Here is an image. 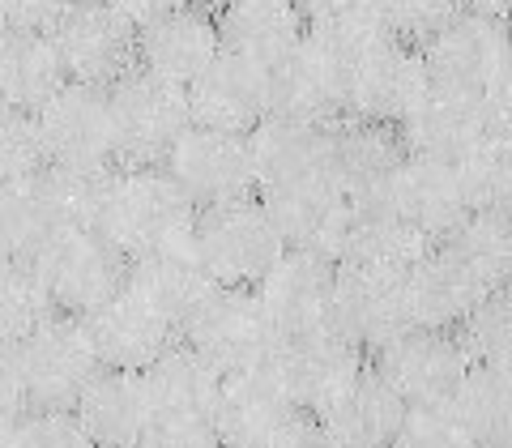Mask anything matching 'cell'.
I'll list each match as a JSON object with an SVG mask.
<instances>
[{
    "instance_id": "cell-11",
    "label": "cell",
    "mask_w": 512,
    "mask_h": 448,
    "mask_svg": "<svg viewBox=\"0 0 512 448\" xmlns=\"http://www.w3.org/2000/svg\"><path fill=\"white\" fill-rule=\"evenodd\" d=\"M163 171L188 192L197 210L227 205L239 197H256L252 154L244 133H222V128L188 124V133L175 141L163 158Z\"/></svg>"
},
{
    "instance_id": "cell-31",
    "label": "cell",
    "mask_w": 512,
    "mask_h": 448,
    "mask_svg": "<svg viewBox=\"0 0 512 448\" xmlns=\"http://www.w3.org/2000/svg\"><path fill=\"white\" fill-rule=\"evenodd\" d=\"M128 286L146 295L154 308H163L175 325H184L218 282L201 265V256L192 252V244H180V248H163L128 261Z\"/></svg>"
},
{
    "instance_id": "cell-37",
    "label": "cell",
    "mask_w": 512,
    "mask_h": 448,
    "mask_svg": "<svg viewBox=\"0 0 512 448\" xmlns=\"http://www.w3.org/2000/svg\"><path fill=\"white\" fill-rule=\"evenodd\" d=\"M52 231H56V218H52V205L43 197L39 175L0 184V256H9V261H30V256L47 244Z\"/></svg>"
},
{
    "instance_id": "cell-33",
    "label": "cell",
    "mask_w": 512,
    "mask_h": 448,
    "mask_svg": "<svg viewBox=\"0 0 512 448\" xmlns=\"http://www.w3.org/2000/svg\"><path fill=\"white\" fill-rule=\"evenodd\" d=\"M436 248L423 231H414L410 222L393 218L380 205H359L355 214V231H350V244L342 261L350 265H367V269H384V274H410L423 256Z\"/></svg>"
},
{
    "instance_id": "cell-35",
    "label": "cell",
    "mask_w": 512,
    "mask_h": 448,
    "mask_svg": "<svg viewBox=\"0 0 512 448\" xmlns=\"http://www.w3.org/2000/svg\"><path fill=\"white\" fill-rule=\"evenodd\" d=\"M448 252L483 282V291L512 286V222L504 210H470L448 235Z\"/></svg>"
},
{
    "instance_id": "cell-58",
    "label": "cell",
    "mask_w": 512,
    "mask_h": 448,
    "mask_svg": "<svg viewBox=\"0 0 512 448\" xmlns=\"http://www.w3.org/2000/svg\"><path fill=\"white\" fill-rule=\"evenodd\" d=\"M0 30H5V18H0Z\"/></svg>"
},
{
    "instance_id": "cell-41",
    "label": "cell",
    "mask_w": 512,
    "mask_h": 448,
    "mask_svg": "<svg viewBox=\"0 0 512 448\" xmlns=\"http://www.w3.org/2000/svg\"><path fill=\"white\" fill-rule=\"evenodd\" d=\"M43 282L35 278L30 261H9L0 256V342H22L30 329H39L52 316Z\"/></svg>"
},
{
    "instance_id": "cell-56",
    "label": "cell",
    "mask_w": 512,
    "mask_h": 448,
    "mask_svg": "<svg viewBox=\"0 0 512 448\" xmlns=\"http://www.w3.org/2000/svg\"><path fill=\"white\" fill-rule=\"evenodd\" d=\"M504 214H508V222H512V201H508V205H504Z\"/></svg>"
},
{
    "instance_id": "cell-49",
    "label": "cell",
    "mask_w": 512,
    "mask_h": 448,
    "mask_svg": "<svg viewBox=\"0 0 512 448\" xmlns=\"http://www.w3.org/2000/svg\"><path fill=\"white\" fill-rule=\"evenodd\" d=\"M483 116L491 133L512 137V60L504 64V73L483 90Z\"/></svg>"
},
{
    "instance_id": "cell-2",
    "label": "cell",
    "mask_w": 512,
    "mask_h": 448,
    "mask_svg": "<svg viewBox=\"0 0 512 448\" xmlns=\"http://www.w3.org/2000/svg\"><path fill=\"white\" fill-rule=\"evenodd\" d=\"M30 269L43 282L56 312L90 316L128 282V256L99 227H64L30 256Z\"/></svg>"
},
{
    "instance_id": "cell-43",
    "label": "cell",
    "mask_w": 512,
    "mask_h": 448,
    "mask_svg": "<svg viewBox=\"0 0 512 448\" xmlns=\"http://www.w3.org/2000/svg\"><path fill=\"white\" fill-rule=\"evenodd\" d=\"M43 167L47 163H43L35 116L0 103V184L30 180V175H39Z\"/></svg>"
},
{
    "instance_id": "cell-44",
    "label": "cell",
    "mask_w": 512,
    "mask_h": 448,
    "mask_svg": "<svg viewBox=\"0 0 512 448\" xmlns=\"http://www.w3.org/2000/svg\"><path fill=\"white\" fill-rule=\"evenodd\" d=\"M18 448H94L73 410H35L18 419Z\"/></svg>"
},
{
    "instance_id": "cell-39",
    "label": "cell",
    "mask_w": 512,
    "mask_h": 448,
    "mask_svg": "<svg viewBox=\"0 0 512 448\" xmlns=\"http://www.w3.org/2000/svg\"><path fill=\"white\" fill-rule=\"evenodd\" d=\"M107 180H111V167L86 171V167H52L47 163L39 171V184H43L47 205H52L56 231H64V227H99Z\"/></svg>"
},
{
    "instance_id": "cell-25",
    "label": "cell",
    "mask_w": 512,
    "mask_h": 448,
    "mask_svg": "<svg viewBox=\"0 0 512 448\" xmlns=\"http://www.w3.org/2000/svg\"><path fill=\"white\" fill-rule=\"evenodd\" d=\"M406 146L393 124H372L346 116L329 128V180L338 184L355 205L372 201L393 180Z\"/></svg>"
},
{
    "instance_id": "cell-28",
    "label": "cell",
    "mask_w": 512,
    "mask_h": 448,
    "mask_svg": "<svg viewBox=\"0 0 512 448\" xmlns=\"http://www.w3.org/2000/svg\"><path fill=\"white\" fill-rule=\"evenodd\" d=\"M218 30L222 52L244 56L261 69H278L308 35V18L295 0H235L218 13Z\"/></svg>"
},
{
    "instance_id": "cell-15",
    "label": "cell",
    "mask_w": 512,
    "mask_h": 448,
    "mask_svg": "<svg viewBox=\"0 0 512 448\" xmlns=\"http://www.w3.org/2000/svg\"><path fill=\"white\" fill-rule=\"evenodd\" d=\"M295 402L286 393L274 363L222 376V393L214 406V436L222 448H274L278 436L295 419Z\"/></svg>"
},
{
    "instance_id": "cell-22",
    "label": "cell",
    "mask_w": 512,
    "mask_h": 448,
    "mask_svg": "<svg viewBox=\"0 0 512 448\" xmlns=\"http://www.w3.org/2000/svg\"><path fill=\"white\" fill-rule=\"evenodd\" d=\"M222 52L218 13H210L197 0L163 13L137 30V69L154 73L171 86H192L205 73V64Z\"/></svg>"
},
{
    "instance_id": "cell-59",
    "label": "cell",
    "mask_w": 512,
    "mask_h": 448,
    "mask_svg": "<svg viewBox=\"0 0 512 448\" xmlns=\"http://www.w3.org/2000/svg\"><path fill=\"white\" fill-rule=\"evenodd\" d=\"M508 30H512V18H508Z\"/></svg>"
},
{
    "instance_id": "cell-30",
    "label": "cell",
    "mask_w": 512,
    "mask_h": 448,
    "mask_svg": "<svg viewBox=\"0 0 512 448\" xmlns=\"http://www.w3.org/2000/svg\"><path fill=\"white\" fill-rule=\"evenodd\" d=\"M69 82L47 30H0V103L35 111Z\"/></svg>"
},
{
    "instance_id": "cell-47",
    "label": "cell",
    "mask_w": 512,
    "mask_h": 448,
    "mask_svg": "<svg viewBox=\"0 0 512 448\" xmlns=\"http://www.w3.org/2000/svg\"><path fill=\"white\" fill-rule=\"evenodd\" d=\"M64 9H69V0H0L5 30H52Z\"/></svg>"
},
{
    "instance_id": "cell-12",
    "label": "cell",
    "mask_w": 512,
    "mask_h": 448,
    "mask_svg": "<svg viewBox=\"0 0 512 448\" xmlns=\"http://www.w3.org/2000/svg\"><path fill=\"white\" fill-rule=\"evenodd\" d=\"M470 367L474 363L453 329H406L402 338L376 350L372 372L406 406H427V402H448Z\"/></svg>"
},
{
    "instance_id": "cell-16",
    "label": "cell",
    "mask_w": 512,
    "mask_h": 448,
    "mask_svg": "<svg viewBox=\"0 0 512 448\" xmlns=\"http://www.w3.org/2000/svg\"><path fill=\"white\" fill-rule=\"evenodd\" d=\"M363 205H380V210H389L393 218L410 222V227L423 231L431 244H436V239H448L470 214L466 192H461V180H457V167L436 163V158H419V154H406L402 163H397L393 180Z\"/></svg>"
},
{
    "instance_id": "cell-57",
    "label": "cell",
    "mask_w": 512,
    "mask_h": 448,
    "mask_svg": "<svg viewBox=\"0 0 512 448\" xmlns=\"http://www.w3.org/2000/svg\"><path fill=\"white\" fill-rule=\"evenodd\" d=\"M500 448H512V436H508V440H504V444H500Z\"/></svg>"
},
{
    "instance_id": "cell-13",
    "label": "cell",
    "mask_w": 512,
    "mask_h": 448,
    "mask_svg": "<svg viewBox=\"0 0 512 448\" xmlns=\"http://www.w3.org/2000/svg\"><path fill=\"white\" fill-rule=\"evenodd\" d=\"M431 86L423 52L402 39H389L380 47L350 56L346 73V116L372 120V124H402L410 107L423 99Z\"/></svg>"
},
{
    "instance_id": "cell-19",
    "label": "cell",
    "mask_w": 512,
    "mask_h": 448,
    "mask_svg": "<svg viewBox=\"0 0 512 448\" xmlns=\"http://www.w3.org/2000/svg\"><path fill=\"white\" fill-rule=\"evenodd\" d=\"M329 128L333 124H303L286 116H265L248 133L252 154V180L256 197L329 180Z\"/></svg>"
},
{
    "instance_id": "cell-7",
    "label": "cell",
    "mask_w": 512,
    "mask_h": 448,
    "mask_svg": "<svg viewBox=\"0 0 512 448\" xmlns=\"http://www.w3.org/2000/svg\"><path fill=\"white\" fill-rule=\"evenodd\" d=\"M47 35L69 82L111 90L137 69V26L120 18L107 0H69Z\"/></svg>"
},
{
    "instance_id": "cell-40",
    "label": "cell",
    "mask_w": 512,
    "mask_h": 448,
    "mask_svg": "<svg viewBox=\"0 0 512 448\" xmlns=\"http://www.w3.org/2000/svg\"><path fill=\"white\" fill-rule=\"evenodd\" d=\"M457 338L466 346L470 363L512 372V286H500V291L478 299V308L461 320Z\"/></svg>"
},
{
    "instance_id": "cell-42",
    "label": "cell",
    "mask_w": 512,
    "mask_h": 448,
    "mask_svg": "<svg viewBox=\"0 0 512 448\" xmlns=\"http://www.w3.org/2000/svg\"><path fill=\"white\" fill-rule=\"evenodd\" d=\"M393 448H478V440L457 419L453 402H427V406H406Z\"/></svg>"
},
{
    "instance_id": "cell-38",
    "label": "cell",
    "mask_w": 512,
    "mask_h": 448,
    "mask_svg": "<svg viewBox=\"0 0 512 448\" xmlns=\"http://www.w3.org/2000/svg\"><path fill=\"white\" fill-rule=\"evenodd\" d=\"M453 167L470 210H504L512 201V137L487 128Z\"/></svg>"
},
{
    "instance_id": "cell-5",
    "label": "cell",
    "mask_w": 512,
    "mask_h": 448,
    "mask_svg": "<svg viewBox=\"0 0 512 448\" xmlns=\"http://www.w3.org/2000/svg\"><path fill=\"white\" fill-rule=\"evenodd\" d=\"M111 146L120 167H163L171 146L188 133V94L154 73L133 69L107 90Z\"/></svg>"
},
{
    "instance_id": "cell-34",
    "label": "cell",
    "mask_w": 512,
    "mask_h": 448,
    "mask_svg": "<svg viewBox=\"0 0 512 448\" xmlns=\"http://www.w3.org/2000/svg\"><path fill=\"white\" fill-rule=\"evenodd\" d=\"M448 402H453L457 419L470 427L478 448H500L512 436V372L504 367L474 363Z\"/></svg>"
},
{
    "instance_id": "cell-32",
    "label": "cell",
    "mask_w": 512,
    "mask_h": 448,
    "mask_svg": "<svg viewBox=\"0 0 512 448\" xmlns=\"http://www.w3.org/2000/svg\"><path fill=\"white\" fill-rule=\"evenodd\" d=\"M402 414H406L402 397H397L372 367H363V376L329 406V414H320V423L346 448H393Z\"/></svg>"
},
{
    "instance_id": "cell-48",
    "label": "cell",
    "mask_w": 512,
    "mask_h": 448,
    "mask_svg": "<svg viewBox=\"0 0 512 448\" xmlns=\"http://www.w3.org/2000/svg\"><path fill=\"white\" fill-rule=\"evenodd\" d=\"M137 448H222L214 427H175V423H154L146 440Z\"/></svg>"
},
{
    "instance_id": "cell-14",
    "label": "cell",
    "mask_w": 512,
    "mask_h": 448,
    "mask_svg": "<svg viewBox=\"0 0 512 448\" xmlns=\"http://www.w3.org/2000/svg\"><path fill=\"white\" fill-rule=\"evenodd\" d=\"M269 363L278 367L295 410H308L316 419L329 414V406L338 402L367 367L363 350L338 329H320V333H308V338H286Z\"/></svg>"
},
{
    "instance_id": "cell-18",
    "label": "cell",
    "mask_w": 512,
    "mask_h": 448,
    "mask_svg": "<svg viewBox=\"0 0 512 448\" xmlns=\"http://www.w3.org/2000/svg\"><path fill=\"white\" fill-rule=\"evenodd\" d=\"M333 329L346 333L359 350H380L393 338H402L406 329H414L406 278L342 261L338 291H333Z\"/></svg>"
},
{
    "instance_id": "cell-52",
    "label": "cell",
    "mask_w": 512,
    "mask_h": 448,
    "mask_svg": "<svg viewBox=\"0 0 512 448\" xmlns=\"http://www.w3.org/2000/svg\"><path fill=\"white\" fill-rule=\"evenodd\" d=\"M461 9L483 13V18H500V22L512 18V0H461Z\"/></svg>"
},
{
    "instance_id": "cell-1",
    "label": "cell",
    "mask_w": 512,
    "mask_h": 448,
    "mask_svg": "<svg viewBox=\"0 0 512 448\" xmlns=\"http://www.w3.org/2000/svg\"><path fill=\"white\" fill-rule=\"evenodd\" d=\"M197 205L163 167H111L99 231L128 261L192 244Z\"/></svg>"
},
{
    "instance_id": "cell-21",
    "label": "cell",
    "mask_w": 512,
    "mask_h": 448,
    "mask_svg": "<svg viewBox=\"0 0 512 448\" xmlns=\"http://www.w3.org/2000/svg\"><path fill=\"white\" fill-rule=\"evenodd\" d=\"M261 201L291 252H308V256H320V261L342 265L359 205L338 184L286 188V192H269Z\"/></svg>"
},
{
    "instance_id": "cell-46",
    "label": "cell",
    "mask_w": 512,
    "mask_h": 448,
    "mask_svg": "<svg viewBox=\"0 0 512 448\" xmlns=\"http://www.w3.org/2000/svg\"><path fill=\"white\" fill-rule=\"evenodd\" d=\"M26 380H22V359L18 342H0V419H18L26 414Z\"/></svg>"
},
{
    "instance_id": "cell-3",
    "label": "cell",
    "mask_w": 512,
    "mask_h": 448,
    "mask_svg": "<svg viewBox=\"0 0 512 448\" xmlns=\"http://www.w3.org/2000/svg\"><path fill=\"white\" fill-rule=\"evenodd\" d=\"M192 252L201 256V265L210 269V278L218 286H248V291H256V282L274 269L286 244L265 210V201L239 197L197 214Z\"/></svg>"
},
{
    "instance_id": "cell-9",
    "label": "cell",
    "mask_w": 512,
    "mask_h": 448,
    "mask_svg": "<svg viewBox=\"0 0 512 448\" xmlns=\"http://www.w3.org/2000/svg\"><path fill=\"white\" fill-rule=\"evenodd\" d=\"M346 73L350 56L308 30L295 52L278 69H269V116L303 124L346 120Z\"/></svg>"
},
{
    "instance_id": "cell-6",
    "label": "cell",
    "mask_w": 512,
    "mask_h": 448,
    "mask_svg": "<svg viewBox=\"0 0 512 448\" xmlns=\"http://www.w3.org/2000/svg\"><path fill=\"white\" fill-rule=\"evenodd\" d=\"M26 402L35 410H73L86 384L103 372V359L94 350L86 316L52 312L39 329H30L18 342Z\"/></svg>"
},
{
    "instance_id": "cell-23",
    "label": "cell",
    "mask_w": 512,
    "mask_h": 448,
    "mask_svg": "<svg viewBox=\"0 0 512 448\" xmlns=\"http://www.w3.org/2000/svg\"><path fill=\"white\" fill-rule=\"evenodd\" d=\"M184 94H188L192 124L248 137L269 116V69L244 56L218 52Z\"/></svg>"
},
{
    "instance_id": "cell-45",
    "label": "cell",
    "mask_w": 512,
    "mask_h": 448,
    "mask_svg": "<svg viewBox=\"0 0 512 448\" xmlns=\"http://www.w3.org/2000/svg\"><path fill=\"white\" fill-rule=\"evenodd\" d=\"M393 35H406L414 43H427L444 22L461 13V0H384Z\"/></svg>"
},
{
    "instance_id": "cell-4",
    "label": "cell",
    "mask_w": 512,
    "mask_h": 448,
    "mask_svg": "<svg viewBox=\"0 0 512 448\" xmlns=\"http://www.w3.org/2000/svg\"><path fill=\"white\" fill-rule=\"evenodd\" d=\"M180 338L197 350L205 363H214L222 376L248 372L278 355V329L269 320L265 303L248 286H214L201 299V308L180 325Z\"/></svg>"
},
{
    "instance_id": "cell-55",
    "label": "cell",
    "mask_w": 512,
    "mask_h": 448,
    "mask_svg": "<svg viewBox=\"0 0 512 448\" xmlns=\"http://www.w3.org/2000/svg\"><path fill=\"white\" fill-rule=\"evenodd\" d=\"M295 5H299V9H303V13H308V9H312V5H316V0H295Z\"/></svg>"
},
{
    "instance_id": "cell-17",
    "label": "cell",
    "mask_w": 512,
    "mask_h": 448,
    "mask_svg": "<svg viewBox=\"0 0 512 448\" xmlns=\"http://www.w3.org/2000/svg\"><path fill=\"white\" fill-rule=\"evenodd\" d=\"M333 291H338V265L291 248L256 282V295H261L282 342L333 329Z\"/></svg>"
},
{
    "instance_id": "cell-54",
    "label": "cell",
    "mask_w": 512,
    "mask_h": 448,
    "mask_svg": "<svg viewBox=\"0 0 512 448\" xmlns=\"http://www.w3.org/2000/svg\"><path fill=\"white\" fill-rule=\"evenodd\" d=\"M197 5H205V9H210V13H222V9H227V5H235V0H197Z\"/></svg>"
},
{
    "instance_id": "cell-50",
    "label": "cell",
    "mask_w": 512,
    "mask_h": 448,
    "mask_svg": "<svg viewBox=\"0 0 512 448\" xmlns=\"http://www.w3.org/2000/svg\"><path fill=\"white\" fill-rule=\"evenodd\" d=\"M274 448H346V444H342L338 436H333V431H329L325 423H320L316 414H312V419H299V414H295L291 427L282 431Z\"/></svg>"
},
{
    "instance_id": "cell-27",
    "label": "cell",
    "mask_w": 512,
    "mask_h": 448,
    "mask_svg": "<svg viewBox=\"0 0 512 448\" xmlns=\"http://www.w3.org/2000/svg\"><path fill=\"white\" fill-rule=\"evenodd\" d=\"M73 414L86 427L94 448H137L154 427L146 380H141V372H120V367H103L86 384V393L77 397Z\"/></svg>"
},
{
    "instance_id": "cell-51",
    "label": "cell",
    "mask_w": 512,
    "mask_h": 448,
    "mask_svg": "<svg viewBox=\"0 0 512 448\" xmlns=\"http://www.w3.org/2000/svg\"><path fill=\"white\" fill-rule=\"evenodd\" d=\"M107 5L116 9L120 18H128V22H133V26L141 30L146 22H154V18H163V13L188 5V0H107Z\"/></svg>"
},
{
    "instance_id": "cell-8",
    "label": "cell",
    "mask_w": 512,
    "mask_h": 448,
    "mask_svg": "<svg viewBox=\"0 0 512 448\" xmlns=\"http://www.w3.org/2000/svg\"><path fill=\"white\" fill-rule=\"evenodd\" d=\"M43 163L52 167H86L103 171L116 167V146H111V107L107 90L64 82L52 99L35 111Z\"/></svg>"
},
{
    "instance_id": "cell-20",
    "label": "cell",
    "mask_w": 512,
    "mask_h": 448,
    "mask_svg": "<svg viewBox=\"0 0 512 448\" xmlns=\"http://www.w3.org/2000/svg\"><path fill=\"white\" fill-rule=\"evenodd\" d=\"M86 325L103 367H120V372H146L167 346L180 342V325L128 282L86 316Z\"/></svg>"
},
{
    "instance_id": "cell-29",
    "label": "cell",
    "mask_w": 512,
    "mask_h": 448,
    "mask_svg": "<svg viewBox=\"0 0 512 448\" xmlns=\"http://www.w3.org/2000/svg\"><path fill=\"white\" fill-rule=\"evenodd\" d=\"M483 295H491V291H483V282L448 248H431L406 274V303H410L414 329H453L457 333L461 320L478 308Z\"/></svg>"
},
{
    "instance_id": "cell-36",
    "label": "cell",
    "mask_w": 512,
    "mask_h": 448,
    "mask_svg": "<svg viewBox=\"0 0 512 448\" xmlns=\"http://www.w3.org/2000/svg\"><path fill=\"white\" fill-rule=\"evenodd\" d=\"M303 18H308L312 35L333 43L342 56H359L367 47L397 39L389 13H384V0H316Z\"/></svg>"
},
{
    "instance_id": "cell-53",
    "label": "cell",
    "mask_w": 512,
    "mask_h": 448,
    "mask_svg": "<svg viewBox=\"0 0 512 448\" xmlns=\"http://www.w3.org/2000/svg\"><path fill=\"white\" fill-rule=\"evenodd\" d=\"M18 419H0V448H18Z\"/></svg>"
},
{
    "instance_id": "cell-10",
    "label": "cell",
    "mask_w": 512,
    "mask_h": 448,
    "mask_svg": "<svg viewBox=\"0 0 512 448\" xmlns=\"http://www.w3.org/2000/svg\"><path fill=\"white\" fill-rule=\"evenodd\" d=\"M423 64L431 86L478 94L504 73V64L512 60V30L500 18H483V13L461 9L453 22H444L436 35L423 47Z\"/></svg>"
},
{
    "instance_id": "cell-26",
    "label": "cell",
    "mask_w": 512,
    "mask_h": 448,
    "mask_svg": "<svg viewBox=\"0 0 512 448\" xmlns=\"http://www.w3.org/2000/svg\"><path fill=\"white\" fill-rule=\"evenodd\" d=\"M483 133H487L483 99L444 86H427L423 99L410 107V116L397 124L406 154L436 158V163H457Z\"/></svg>"
},
{
    "instance_id": "cell-24",
    "label": "cell",
    "mask_w": 512,
    "mask_h": 448,
    "mask_svg": "<svg viewBox=\"0 0 512 448\" xmlns=\"http://www.w3.org/2000/svg\"><path fill=\"white\" fill-rule=\"evenodd\" d=\"M146 397L154 410V423H175V427H210L214 406L222 393V372L205 363L184 338L167 346L146 372Z\"/></svg>"
}]
</instances>
